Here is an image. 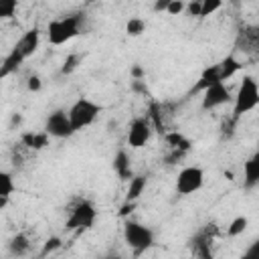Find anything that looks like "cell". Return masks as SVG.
Instances as JSON below:
<instances>
[{
    "label": "cell",
    "instance_id": "obj_12",
    "mask_svg": "<svg viewBox=\"0 0 259 259\" xmlns=\"http://www.w3.org/2000/svg\"><path fill=\"white\" fill-rule=\"evenodd\" d=\"M243 172H245V180H243V186L247 190L255 188L259 184V154L255 152L243 166Z\"/></svg>",
    "mask_w": 259,
    "mask_h": 259
},
{
    "label": "cell",
    "instance_id": "obj_34",
    "mask_svg": "<svg viewBox=\"0 0 259 259\" xmlns=\"http://www.w3.org/2000/svg\"><path fill=\"white\" fill-rule=\"evenodd\" d=\"M130 75H132V79H144V77H146V71H144L140 65H132Z\"/></svg>",
    "mask_w": 259,
    "mask_h": 259
},
{
    "label": "cell",
    "instance_id": "obj_7",
    "mask_svg": "<svg viewBox=\"0 0 259 259\" xmlns=\"http://www.w3.org/2000/svg\"><path fill=\"white\" fill-rule=\"evenodd\" d=\"M45 132L51 138H71L75 134L69 113L65 109H55L53 113H49V117L45 121Z\"/></svg>",
    "mask_w": 259,
    "mask_h": 259
},
{
    "label": "cell",
    "instance_id": "obj_14",
    "mask_svg": "<svg viewBox=\"0 0 259 259\" xmlns=\"http://www.w3.org/2000/svg\"><path fill=\"white\" fill-rule=\"evenodd\" d=\"M113 170H115V174L121 178V180H130L132 176H134V172H132V164H130V156H127V152L123 150V148H119L117 152H115V156H113Z\"/></svg>",
    "mask_w": 259,
    "mask_h": 259
},
{
    "label": "cell",
    "instance_id": "obj_9",
    "mask_svg": "<svg viewBox=\"0 0 259 259\" xmlns=\"http://www.w3.org/2000/svg\"><path fill=\"white\" fill-rule=\"evenodd\" d=\"M152 136V123L148 117H134L127 130V144L132 148H144Z\"/></svg>",
    "mask_w": 259,
    "mask_h": 259
},
{
    "label": "cell",
    "instance_id": "obj_3",
    "mask_svg": "<svg viewBox=\"0 0 259 259\" xmlns=\"http://www.w3.org/2000/svg\"><path fill=\"white\" fill-rule=\"evenodd\" d=\"M259 103V87H257V81L251 77V75H245L243 77V83L239 85V91H237V97H235V107H233V119L237 121L241 115L253 111Z\"/></svg>",
    "mask_w": 259,
    "mask_h": 259
},
{
    "label": "cell",
    "instance_id": "obj_29",
    "mask_svg": "<svg viewBox=\"0 0 259 259\" xmlns=\"http://www.w3.org/2000/svg\"><path fill=\"white\" fill-rule=\"evenodd\" d=\"M184 8H186L184 0H170V4H168V8H166V12H168L170 16H178V14H182V12H184Z\"/></svg>",
    "mask_w": 259,
    "mask_h": 259
},
{
    "label": "cell",
    "instance_id": "obj_38",
    "mask_svg": "<svg viewBox=\"0 0 259 259\" xmlns=\"http://www.w3.org/2000/svg\"><path fill=\"white\" fill-rule=\"evenodd\" d=\"M8 198H10V196H0V208H4V206H6Z\"/></svg>",
    "mask_w": 259,
    "mask_h": 259
},
{
    "label": "cell",
    "instance_id": "obj_28",
    "mask_svg": "<svg viewBox=\"0 0 259 259\" xmlns=\"http://www.w3.org/2000/svg\"><path fill=\"white\" fill-rule=\"evenodd\" d=\"M61 245H63L61 237H49V239L45 241V245H42V251H40V255H49V253L57 251Z\"/></svg>",
    "mask_w": 259,
    "mask_h": 259
},
{
    "label": "cell",
    "instance_id": "obj_17",
    "mask_svg": "<svg viewBox=\"0 0 259 259\" xmlns=\"http://www.w3.org/2000/svg\"><path fill=\"white\" fill-rule=\"evenodd\" d=\"M164 142L170 146V150H180V152H188L190 150V140L180 134V132H166L164 134Z\"/></svg>",
    "mask_w": 259,
    "mask_h": 259
},
{
    "label": "cell",
    "instance_id": "obj_23",
    "mask_svg": "<svg viewBox=\"0 0 259 259\" xmlns=\"http://www.w3.org/2000/svg\"><path fill=\"white\" fill-rule=\"evenodd\" d=\"M144 30H146V20H144V18L134 16V18H130L127 24H125V34H127V36H140Z\"/></svg>",
    "mask_w": 259,
    "mask_h": 259
},
{
    "label": "cell",
    "instance_id": "obj_15",
    "mask_svg": "<svg viewBox=\"0 0 259 259\" xmlns=\"http://www.w3.org/2000/svg\"><path fill=\"white\" fill-rule=\"evenodd\" d=\"M49 140H51V136L45 130L42 132H24L20 136L22 146H26L30 150H42V148H47L49 146Z\"/></svg>",
    "mask_w": 259,
    "mask_h": 259
},
{
    "label": "cell",
    "instance_id": "obj_8",
    "mask_svg": "<svg viewBox=\"0 0 259 259\" xmlns=\"http://www.w3.org/2000/svg\"><path fill=\"white\" fill-rule=\"evenodd\" d=\"M217 235V225L214 223H208L202 231H198L188 243H190V251L192 255L196 257H202V259H210V243H212V237Z\"/></svg>",
    "mask_w": 259,
    "mask_h": 259
},
{
    "label": "cell",
    "instance_id": "obj_18",
    "mask_svg": "<svg viewBox=\"0 0 259 259\" xmlns=\"http://www.w3.org/2000/svg\"><path fill=\"white\" fill-rule=\"evenodd\" d=\"M28 249H30V241H28V237H26L24 233H16V235L8 241V253H10V255L20 257V255L28 253Z\"/></svg>",
    "mask_w": 259,
    "mask_h": 259
},
{
    "label": "cell",
    "instance_id": "obj_4",
    "mask_svg": "<svg viewBox=\"0 0 259 259\" xmlns=\"http://www.w3.org/2000/svg\"><path fill=\"white\" fill-rule=\"evenodd\" d=\"M101 109H103V107H101L99 103L91 101L89 97H79V99L67 109L73 130L79 132V130H85L87 125H91V123L97 119V115L101 113Z\"/></svg>",
    "mask_w": 259,
    "mask_h": 259
},
{
    "label": "cell",
    "instance_id": "obj_16",
    "mask_svg": "<svg viewBox=\"0 0 259 259\" xmlns=\"http://www.w3.org/2000/svg\"><path fill=\"white\" fill-rule=\"evenodd\" d=\"M219 81H221L219 65H210V67H206V69L202 71L198 83L194 85V91H202V89H206V87H210L212 83H219Z\"/></svg>",
    "mask_w": 259,
    "mask_h": 259
},
{
    "label": "cell",
    "instance_id": "obj_27",
    "mask_svg": "<svg viewBox=\"0 0 259 259\" xmlns=\"http://www.w3.org/2000/svg\"><path fill=\"white\" fill-rule=\"evenodd\" d=\"M225 0H200V18H206L210 14H214Z\"/></svg>",
    "mask_w": 259,
    "mask_h": 259
},
{
    "label": "cell",
    "instance_id": "obj_1",
    "mask_svg": "<svg viewBox=\"0 0 259 259\" xmlns=\"http://www.w3.org/2000/svg\"><path fill=\"white\" fill-rule=\"evenodd\" d=\"M81 24H83V16L81 14H69V16H61L49 22L47 26V36L49 42L59 47L69 42L71 38H75L81 32Z\"/></svg>",
    "mask_w": 259,
    "mask_h": 259
},
{
    "label": "cell",
    "instance_id": "obj_22",
    "mask_svg": "<svg viewBox=\"0 0 259 259\" xmlns=\"http://www.w3.org/2000/svg\"><path fill=\"white\" fill-rule=\"evenodd\" d=\"M247 225H249V219L247 217H235L231 223H229V227H227V235L229 237H237V235H241L245 229H247Z\"/></svg>",
    "mask_w": 259,
    "mask_h": 259
},
{
    "label": "cell",
    "instance_id": "obj_24",
    "mask_svg": "<svg viewBox=\"0 0 259 259\" xmlns=\"http://www.w3.org/2000/svg\"><path fill=\"white\" fill-rule=\"evenodd\" d=\"M14 192V178L10 172L0 170V196H10Z\"/></svg>",
    "mask_w": 259,
    "mask_h": 259
},
{
    "label": "cell",
    "instance_id": "obj_32",
    "mask_svg": "<svg viewBox=\"0 0 259 259\" xmlns=\"http://www.w3.org/2000/svg\"><path fill=\"white\" fill-rule=\"evenodd\" d=\"M132 91H136V93H142V95H148V87H146V81H144V79H132Z\"/></svg>",
    "mask_w": 259,
    "mask_h": 259
},
{
    "label": "cell",
    "instance_id": "obj_20",
    "mask_svg": "<svg viewBox=\"0 0 259 259\" xmlns=\"http://www.w3.org/2000/svg\"><path fill=\"white\" fill-rule=\"evenodd\" d=\"M146 182H148L146 176H132V178H130L127 192H125V200H138L140 194H142L144 188H146Z\"/></svg>",
    "mask_w": 259,
    "mask_h": 259
},
{
    "label": "cell",
    "instance_id": "obj_13",
    "mask_svg": "<svg viewBox=\"0 0 259 259\" xmlns=\"http://www.w3.org/2000/svg\"><path fill=\"white\" fill-rule=\"evenodd\" d=\"M22 63H24V57L12 47V51L0 61V79H4V77H8V75L16 73V71L20 69Z\"/></svg>",
    "mask_w": 259,
    "mask_h": 259
},
{
    "label": "cell",
    "instance_id": "obj_37",
    "mask_svg": "<svg viewBox=\"0 0 259 259\" xmlns=\"http://www.w3.org/2000/svg\"><path fill=\"white\" fill-rule=\"evenodd\" d=\"M257 247H259V243H253V247H251V249L245 253V257H253V255L257 253Z\"/></svg>",
    "mask_w": 259,
    "mask_h": 259
},
{
    "label": "cell",
    "instance_id": "obj_19",
    "mask_svg": "<svg viewBox=\"0 0 259 259\" xmlns=\"http://www.w3.org/2000/svg\"><path fill=\"white\" fill-rule=\"evenodd\" d=\"M241 63L235 59V57H225L221 63H219V73H221V81H227V79H231L237 71H241Z\"/></svg>",
    "mask_w": 259,
    "mask_h": 259
},
{
    "label": "cell",
    "instance_id": "obj_30",
    "mask_svg": "<svg viewBox=\"0 0 259 259\" xmlns=\"http://www.w3.org/2000/svg\"><path fill=\"white\" fill-rule=\"evenodd\" d=\"M184 10L188 12V16H196V18H200V0H190V2L186 4Z\"/></svg>",
    "mask_w": 259,
    "mask_h": 259
},
{
    "label": "cell",
    "instance_id": "obj_33",
    "mask_svg": "<svg viewBox=\"0 0 259 259\" xmlns=\"http://www.w3.org/2000/svg\"><path fill=\"white\" fill-rule=\"evenodd\" d=\"M136 204H138V200H125V202L119 206V217H127V214H132V210L136 208Z\"/></svg>",
    "mask_w": 259,
    "mask_h": 259
},
{
    "label": "cell",
    "instance_id": "obj_11",
    "mask_svg": "<svg viewBox=\"0 0 259 259\" xmlns=\"http://www.w3.org/2000/svg\"><path fill=\"white\" fill-rule=\"evenodd\" d=\"M38 42H40V32H38V28L36 26H32V28H28L18 40H16V45H14V49L24 57V61L28 59V57H32L34 53H36V49H38Z\"/></svg>",
    "mask_w": 259,
    "mask_h": 259
},
{
    "label": "cell",
    "instance_id": "obj_35",
    "mask_svg": "<svg viewBox=\"0 0 259 259\" xmlns=\"http://www.w3.org/2000/svg\"><path fill=\"white\" fill-rule=\"evenodd\" d=\"M170 0H154V12H166Z\"/></svg>",
    "mask_w": 259,
    "mask_h": 259
},
{
    "label": "cell",
    "instance_id": "obj_36",
    "mask_svg": "<svg viewBox=\"0 0 259 259\" xmlns=\"http://www.w3.org/2000/svg\"><path fill=\"white\" fill-rule=\"evenodd\" d=\"M20 123H22V115L20 113H12V117H10V130L18 127Z\"/></svg>",
    "mask_w": 259,
    "mask_h": 259
},
{
    "label": "cell",
    "instance_id": "obj_2",
    "mask_svg": "<svg viewBox=\"0 0 259 259\" xmlns=\"http://www.w3.org/2000/svg\"><path fill=\"white\" fill-rule=\"evenodd\" d=\"M123 241L132 247L134 255H142L154 245V231L138 221H125L123 223Z\"/></svg>",
    "mask_w": 259,
    "mask_h": 259
},
{
    "label": "cell",
    "instance_id": "obj_5",
    "mask_svg": "<svg viewBox=\"0 0 259 259\" xmlns=\"http://www.w3.org/2000/svg\"><path fill=\"white\" fill-rule=\"evenodd\" d=\"M95 217H97V210H95L93 202L91 200H79L71 208V212L65 221V231H79V233L87 231L93 227Z\"/></svg>",
    "mask_w": 259,
    "mask_h": 259
},
{
    "label": "cell",
    "instance_id": "obj_26",
    "mask_svg": "<svg viewBox=\"0 0 259 259\" xmlns=\"http://www.w3.org/2000/svg\"><path fill=\"white\" fill-rule=\"evenodd\" d=\"M79 65H81V55H79V53H71V55H67V59L63 61L61 73H63V75H71Z\"/></svg>",
    "mask_w": 259,
    "mask_h": 259
},
{
    "label": "cell",
    "instance_id": "obj_10",
    "mask_svg": "<svg viewBox=\"0 0 259 259\" xmlns=\"http://www.w3.org/2000/svg\"><path fill=\"white\" fill-rule=\"evenodd\" d=\"M227 101H231V93L225 85V81H219V83H212L210 87L202 89V109H214V107H221L225 105Z\"/></svg>",
    "mask_w": 259,
    "mask_h": 259
},
{
    "label": "cell",
    "instance_id": "obj_21",
    "mask_svg": "<svg viewBox=\"0 0 259 259\" xmlns=\"http://www.w3.org/2000/svg\"><path fill=\"white\" fill-rule=\"evenodd\" d=\"M146 117L150 119V123H152V125H154V127H156L160 134H164V123H162V109H160V103H158V101H150Z\"/></svg>",
    "mask_w": 259,
    "mask_h": 259
},
{
    "label": "cell",
    "instance_id": "obj_31",
    "mask_svg": "<svg viewBox=\"0 0 259 259\" xmlns=\"http://www.w3.org/2000/svg\"><path fill=\"white\" fill-rule=\"evenodd\" d=\"M26 87H28V91H40V87H42V81H40V77L38 75H30L28 77V81H26Z\"/></svg>",
    "mask_w": 259,
    "mask_h": 259
},
{
    "label": "cell",
    "instance_id": "obj_25",
    "mask_svg": "<svg viewBox=\"0 0 259 259\" xmlns=\"http://www.w3.org/2000/svg\"><path fill=\"white\" fill-rule=\"evenodd\" d=\"M18 10V0H0V20L14 18Z\"/></svg>",
    "mask_w": 259,
    "mask_h": 259
},
{
    "label": "cell",
    "instance_id": "obj_6",
    "mask_svg": "<svg viewBox=\"0 0 259 259\" xmlns=\"http://www.w3.org/2000/svg\"><path fill=\"white\" fill-rule=\"evenodd\" d=\"M204 184V170L198 166H186L176 176V194L188 196L196 190H200Z\"/></svg>",
    "mask_w": 259,
    "mask_h": 259
}]
</instances>
